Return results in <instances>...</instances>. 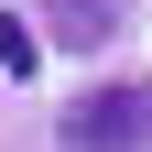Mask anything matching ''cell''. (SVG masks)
<instances>
[{
	"instance_id": "obj_1",
	"label": "cell",
	"mask_w": 152,
	"mask_h": 152,
	"mask_svg": "<svg viewBox=\"0 0 152 152\" xmlns=\"http://www.w3.org/2000/svg\"><path fill=\"white\" fill-rule=\"evenodd\" d=\"M54 141L65 152H152V87H98V98H76Z\"/></svg>"
},
{
	"instance_id": "obj_2",
	"label": "cell",
	"mask_w": 152,
	"mask_h": 152,
	"mask_svg": "<svg viewBox=\"0 0 152 152\" xmlns=\"http://www.w3.org/2000/svg\"><path fill=\"white\" fill-rule=\"evenodd\" d=\"M44 33L87 54V44H109V33H120V0H44Z\"/></svg>"
},
{
	"instance_id": "obj_3",
	"label": "cell",
	"mask_w": 152,
	"mask_h": 152,
	"mask_svg": "<svg viewBox=\"0 0 152 152\" xmlns=\"http://www.w3.org/2000/svg\"><path fill=\"white\" fill-rule=\"evenodd\" d=\"M33 65V22H0V76H22Z\"/></svg>"
}]
</instances>
